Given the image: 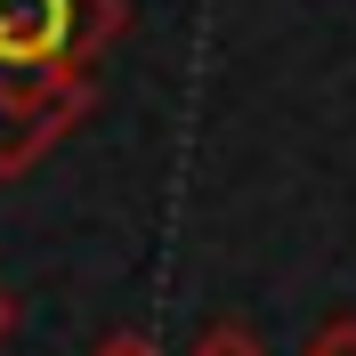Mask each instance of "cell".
I'll use <instances>...</instances> for the list:
<instances>
[{"mask_svg":"<svg viewBox=\"0 0 356 356\" xmlns=\"http://www.w3.org/2000/svg\"><path fill=\"white\" fill-rule=\"evenodd\" d=\"M130 33V0H0V65L89 73Z\"/></svg>","mask_w":356,"mask_h":356,"instance_id":"1","label":"cell"},{"mask_svg":"<svg viewBox=\"0 0 356 356\" xmlns=\"http://www.w3.org/2000/svg\"><path fill=\"white\" fill-rule=\"evenodd\" d=\"M97 106V73H17L0 65V178H24L49 146H65Z\"/></svg>","mask_w":356,"mask_h":356,"instance_id":"2","label":"cell"},{"mask_svg":"<svg viewBox=\"0 0 356 356\" xmlns=\"http://www.w3.org/2000/svg\"><path fill=\"white\" fill-rule=\"evenodd\" d=\"M186 356H267V340L251 332V324H235V316H219V324H202V332H195Z\"/></svg>","mask_w":356,"mask_h":356,"instance_id":"3","label":"cell"},{"mask_svg":"<svg viewBox=\"0 0 356 356\" xmlns=\"http://www.w3.org/2000/svg\"><path fill=\"white\" fill-rule=\"evenodd\" d=\"M300 356H356V316H324V324L300 340Z\"/></svg>","mask_w":356,"mask_h":356,"instance_id":"4","label":"cell"},{"mask_svg":"<svg viewBox=\"0 0 356 356\" xmlns=\"http://www.w3.org/2000/svg\"><path fill=\"white\" fill-rule=\"evenodd\" d=\"M89 356H162V340H154V332H138V324H122V332H106Z\"/></svg>","mask_w":356,"mask_h":356,"instance_id":"5","label":"cell"},{"mask_svg":"<svg viewBox=\"0 0 356 356\" xmlns=\"http://www.w3.org/2000/svg\"><path fill=\"white\" fill-rule=\"evenodd\" d=\"M17 316H24V308H17V291L0 284V348H8V332H17Z\"/></svg>","mask_w":356,"mask_h":356,"instance_id":"6","label":"cell"}]
</instances>
